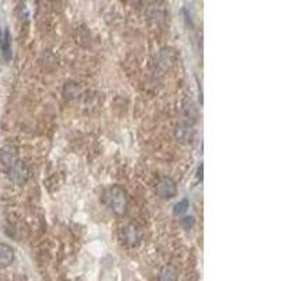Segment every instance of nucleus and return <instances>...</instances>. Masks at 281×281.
Instances as JSON below:
<instances>
[{"mask_svg":"<svg viewBox=\"0 0 281 281\" xmlns=\"http://www.w3.org/2000/svg\"><path fill=\"white\" fill-rule=\"evenodd\" d=\"M187 209H188V200L185 198V200H182L180 202H177L176 205H175L173 212H175V215H183Z\"/></svg>","mask_w":281,"mask_h":281,"instance_id":"obj_10","label":"nucleus"},{"mask_svg":"<svg viewBox=\"0 0 281 281\" xmlns=\"http://www.w3.org/2000/svg\"><path fill=\"white\" fill-rule=\"evenodd\" d=\"M0 162L3 163V166L11 169L17 165V152L13 146H4L0 149Z\"/></svg>","mask_w":281,"mask_h":281,"instance_id":"obj_3","label":"nucleus"},{"mask_svg":"<svg viewBox=\"0 0 281 281\" xmlns=\"http://www.w3.org/2000/svg\"><path fill=\"white\" fill-rule=\"evenodd\" d=\"M175 135H176L177 141L183 145L191 144L194 141V137H195L193 129L188 128V127H179V128L176 129V134H175Z\"/></svg>","mask_w":281,"mask_h":281,"instance_id":"obj_4","label":"nucleus"},{"mask_svg":"<svg viewBox=\"0 0 281 281\" xmlns=\"http://www.w3.org/2000/svg\"><path fill=\"white\" fill-rule=\"evenodd\" d=\"M103 201H104L105 205L110 208V211H112L117 215L124 214L125 209H127V197H125L124 190L118 186L108 187L103 194Z\"/></svg>","mask_w":281,"mask_h":281,"instance_id":"obj_1","label":"nucleus"},{"mask_svg":"<svg viewBox=\"0 0 281 281\" xmlns=\"http://www.w3.org/2000/svg\"><path fill=\"white\" fill-rule=\"evenodd\" d=\"M156 193H158V195L162 197L163 200H170V198H173L177 193V187L175 180L170 179V177H163V179H161V180L158 182V185H156Z\"/></svg>","mask_w":281,"mask_h":281,"instance_id":"obj_2","label":"nucleus"},{"mask_svg":"<svg viewBox=\"0 0 281 281\" xmlns=\"http://www.w3.org/2000/svg\"><path fill=\"white\" fill-rule=\"evenodd\" d=\"M10 173H11L10 175L11 179L14 182H17V183H23V182H25V179H27V172L23 168V165H20V163H17L16 166H13V168L10 169Z\"/></svg>","mask_w":281,"mask_h":281,"instance_id":"obj_6","label":"nucleus"},{"mask_svg":"<svg viewBox=\"0 0 281 281\" xmlns=\"http://www.w3.org/2000/svg\"><path fill=\"white\" fill-rule=\"evenodd\" d=\"M14 259V252L7 245H0V267L11 265Z\"/></svg>","mask_w":281,"mask_h":281,"instance_id":"obj_5","label":"nucleus"},{"mask_svg":"<svg viewBox=\"0 0 281 281\" xmlns=\"http://www.w3.org/2000/svg\"><path fill=\"white\" fill-rule=\"evenodd\" d=\"M182 222H183V225H185L186 229H190V228H191V226L194 225V218L193 217H186L185 219L182 221Z\"/></svg>","mask_w":281,"mask_h":281,"instance_id":"obj_11","label":"nucleus"},{"mask_svg":"<svg viewBox=\"0 0 281 281\" xmlns=\"http://www.w3.org/2000/svg\"><path fill=\"white\" fill-rule=\"evenodd\" d=\"M177 280V273L176 270H173L172 267L165 269L161 273L159 281H176Z\"/></svg>","mask_w":281,"mask_h":281,"instance_id":"obj_9","label":"nucleus"},{"mask_svg":"<svg viewBox=\"0 0 281 281\" xmlns=\"http://www.w3.org/2000/svg\"><path fill=\"white\" fill-rule=\"evenodd\" d=\"M1 45H3V55L7 61H10L11 59V41H10V32L8 31H6V34H4Z\"/></svg>","mask_w":281,"mask_h":281,"instance_id":"obj_8","label":"nucleus"},{"mask_svg":"<svg viewBox=\"0 0 281 281\" xmlns=\"http://www.w3.org/2000/svg\"><path fill=\"white\" fill-rule=\"evenodd\" d=\"M201 170H202V166H200V168H198V172H197V177H198V179H201Z\"/></svg>","mask_w":281,"mask_h":281,"instance_id":"obj_12","label":"nucleus"},{"mask_svg":"<svg viewBox=\"0 0 281 281\" xmlns=\"http://www.w3.org/2000/svg\"><path fill=\"white\" fill-rule=\"evenodd\" d=\"M3 42V34H1V30H0V44Z\"/></svg>","mask_w":281,"mask_h":281,"instance_id":"obj_13","label":"nucleus"},{"mask_svg":"<svg viewBox=\"0 0 281 281\" xmlns=\"http://www.w3.org/2000/svg\"><path fill=\"white\" fill-rule=\"evenodd\" d=\"M125 241L128 242L129 245H135L139 241V232L134 225L125 228Z\"/></svg>","mask_w":281,"mask_h":281,"instance_id":"obj_7","label":"nucleus"}]
</instances>
